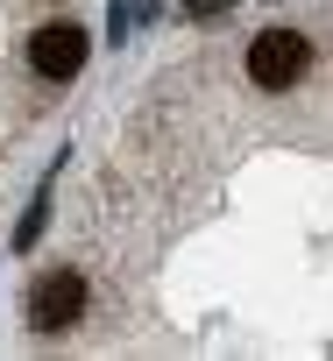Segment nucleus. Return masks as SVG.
Returning <instances> with one entry per match:
<instances>
[{
  "instance_id": "2",
  "label": "nucleus",
  "mask_w": 333,
  "mask_h": 361,
  "mask_svg": "<svg viewBox=\"0 0 333 361\" xmlns=\"http://www.w3.org/2000/svg\"><path fill=\"white\" fill-rule=\"evenodd\" d=\"M85 276L78 269H50V276H36V290H29V326L36 333H71L78 319H85Z\"/></svg>"
},
{
  "instance_id": "4",
  "label": "nucleus",
  "mask_w": 333,
  "mask_h": 361,
  "mask_svg": "<svg viewBox=\"0 0 333 361\" xmlns=\"http://www.w3.org/2000/svg\"><path fill=\"white\" fill-rule=\"evenodd\" d=\"M227 8H234V0H185V15H192V22H213V15H227Z\"/></svg>"
},
{
  "instance_id": "3",
  "label": "nucleus",
  "mask_w": 333,
  "mask_h": 361,
  "mask_svg": "<svg viewBox=\"0 0 333 361\" xmlns=\"http://www.w3.org/2000/svg\"><path fill=\"white\" fill-rule=\"evenodd\" d=\"M85 50H92V36H85L78 22H50V29L29 36V64H36L43 78H78Z\"/></svg>"
},
{
  "instance_id": "1",
  "label": "nucleus",
  "mask_w": 333,
  "mask_h": 361,
  "mask_svg": "<svg viewBox=\"0 0 333 361\" xmlns=\"http://www.w3.org/2000/svg\"><path fill=\"white\" fill-rule=\"evenodd\" d=\"M305 64H312V43H305L298 29H262V36L248 43V78H255L262 92H291V85L305 78Z\"/></svg>"
}]
</instances>
